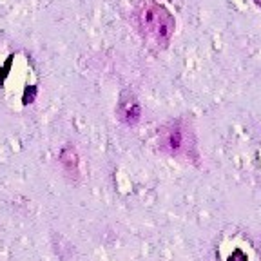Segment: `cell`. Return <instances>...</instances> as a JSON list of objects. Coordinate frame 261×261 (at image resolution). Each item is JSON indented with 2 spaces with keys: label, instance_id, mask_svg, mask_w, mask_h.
Returning a JSON list of instances; mask_svg holds the SVG:
<instances>
[{
  "label": "cell",
  "instance_id": "1",
  "mask_svg": "<svg viewBox=\"0 0 261 261\" xmlns=\"http://www.w3.org/2000/svg\"><path fill=\"white\" fill-rule=\"evenodd\" d=\"M136 28L143 44L152 51H163L171 44L176 31L172 13L158 2H145L136 11Z\"/></svg>",
  "mask_w": 261,
  "mask_h": 261
},
{
  "label": "cell",
  "instance_id": "2",
  "mask_svg": "<svg viewBox=\"0 0 261 261\" xmlns=\"http://www.w3.org/2000/svg\"><path fill=\"white\" fill-rule=\"evenodd\" d=\"M158 147L169 158L196 162L200 158L196 135L192 125L184 118H176L167 122L158 129Z\"/></svg>",
  "mask_w": 261,
  "mask_h": 261
},
{
  "label": "cell",
  "instance_id": "3",
  "mask_svg": "<svg viewBox=\"0 0 261 261\" xmlns=\"http://www.w3.org/2000/svg\"><path fill=\"white\" fill-rule=\"evenodd\" d=\"M116 118L127 127H133L142 118V106L130 91H123L116 102Z\"/></svg>",
  "mask_w": 261,
  "mask_h": 261
},
{
  "label": "cell",
  "instance_id": "4",
  "mask_svg": "<svg viewBox=\"0 0 261 261\" xmlns=\"http://www.w3.org/2000/svg\"><path fill=\"white\" fill-rule=\"evenodd\" d=\"M58 158H60L62 171L65 172V176L73 181H78L80 179V158H78V152L73 143H65Z\"/></svg>",
  "mask_w": 261,
  "mask_h": 261
},
{
  "label": "cell",
  "instance_id": "5",
  "mask_svg": "<svg viewBox=\"0 0 261 261\" xmlns=\"http://www.w3.org/2000/svg\"><path fill=\"white\" fill-rule=\"evenodd\" d=\"M254 4H256L257 8H261V0H254Z\"/></svg>",
  "mask_w": 261,
  "mask_h": 261
}]
</instances>
